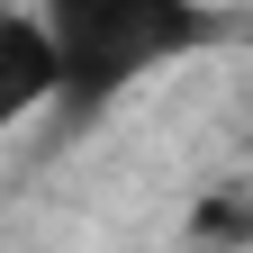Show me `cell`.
Segmentation results:
<instances>
[{"mask_svg": "<svg viewBox=\"0 0 253 253\" xmlns=\"http://www.w3.org/2000/svg\"><path fill=\"white\" fill-rule=\"evenodd\" d=\"M45 18V37L63 54V109L90 118L118 90H136L145 73L181 63L190 45L217 37V18L199 0H27Z\"/></svg>", "mask_w": 253, "mask_h": 253, "instance_id": "obj_1", "label": "cell"}, {"mask_svg": "<svg viewBox=\"0 0 253 253\" xmlns=\"http://www.w3.org/2000/svg\"><path fill=\"white\" fill-rule=\"evenodd\" d=\"M63 100V54L45 37L37 9H0V136H9L18 118H37Z\"/></svg>", "mask_w": 253, "mask_h": 253, "instance_id": "obj_2", "label": "cell"}, {"mask_svg": "<svg viewBox=\"0 0 253 253\" xmlns=\"http://www.w3.org/2000/svg\"><path fill=\"white\" fill-rule=\"evenodd\" d=\"M190 244H253V199H199Z\"/></svg>", "mask_w": 253, "mask_h": 253, "instance_id": "obj_3", "label": "cell"}]
</instances>
